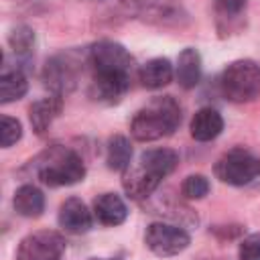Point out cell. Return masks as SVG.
<instances>
[{
  "instance_id": "cell-25",
  "label": "cell",
  "mask_w": 260,
  "mask_h": 260,
  "mask_svg": "<svg viewBox=\"0 0 260 260\" xmlns=\"http://www.w3.org/2000/svg\"><path fill=\"white\" fill-rule=\"evenodd\" d=\"M87 260H112V258H87Z\"/></svg>"
},
{
  "instance_id": "cell-13",
  "label": "cell",
  "mask_w": 260,
  "mask_h": 260,
  "mask_svg": "<svg viewBox=\"0 0 260 260\" xmlns=\"http://www.w3.org/2000/svg\"><path fill=\"white\" fill-rule=\"evenodd\" d=\"M191 136L199 142H209L213 138H217L223 130V118L217 110L213 108H201L195 112L193 120H191Z\"/></svg>"
},
{
  "instance_id": "cell-17",
  "label": "cell",
  "mask_w": 260,
  "mask_h": 260,
  "mask_svg": "<svg viewBox=\"0 0 260 260\" xmlns=\"http://www.w3.org/2000/svg\"><path fill=\"white\" fill-rule=\"evenodd\" d=\"M177 81L185 89H193L201 79V57L195 49L187 47L177 59Z\"/></svg>"
},
{
  "instance_id": "cell-10",
  "label": "cell",
  "mask_w": 260,
  "mask_h": 260,
  "mask_svg": "<svg viewBox=\"0 0 260 260\" xmlns=\"http://www.w3.org/2000/svg\"><path fill=\"white\" fill-rule=\"evenodd\" d=\"M59 225L69 234H83L91 228V213L77 197H69L59 207Z\"/></svg>"
},
{
  "instance_id": "cell-5",
  "label": "cell",
  "mask_w": 260,
  "mask_h": 260,
  "mask_svg": "<svg viewBox=\"0 0 260 260\" xmlns=\"http://www.w3.org/2000/svg\"><path fill=\"white\" fill-rule=\"evenodd\" d=\"M215 177L228 185H248L260 177V158L244 148L228 150L215 162Z\"/></svg>"
},
{
  "instance_id": "cell-14",
  "label": "cell",
  "mask_w": 260,
  "mask_h": 260,
  "mask_svg": "<svg viewBox=\"0 0 260 260\" xmlns=\"http://www.w3.org/2000/svg\"><path fill=\"white\" fill-rule=\"evenodd\" d=\"M93 215L104 225H120L128 217V207L116 193H102L93 201Z\"/></svg>"
},
{
  "instance_id": "cell-1",
  "label": "cell",
  "mask_w": 260,
  "mask_h": 260,
  "mask_svg": "<svg viewBox=\"0 0 260 260\" xmlns=\"http://www.w3.org/2000/svg\"><path fill=\"white\" fill-rule=\"evenodd\" d=\"M179 162V156L171 148H150L144 150L136 167H128L122 179L124 191L132 199H146L169 177Z\"/></svg>"
},
{
  "instance_id": "cell-7",
  "label": "cell",
  "mask_w": 260,
  "mask_h": 260,
  "mask_svg": "<svg viewBox=\"0 0 260 260\" xmlns=\"http://www.w3.org/2000/svg\"><path fill=\"white\" fill-rule=\"evenodd\" d=\"M65 252V240L57 232H32L20 240L16 260H61Z\"/></svg>"
},
{
  "instance_id": "cell-2",
  "label": "cell",
  "mask_w": 260,
  "mask_h": 260,
  "mask_svg": "<svg viewBox=\"0 0 260 260\" xmlns=\"http://www.w3.org/2000/svg\"><path fill=\"white\" fill-rule=\"evenodd\" d=\"M181 124V106L171 95L154 98L144 108H140L132 122L130 132L140 142H152L171 136Z\"/></svg>"
},
{
  "instance_id": "cell-6",
  "label": "cell",
  "mask_w": 260,
  "mask_h": 260,
  "mask_svg": "<svg viewBox=\"0 0 260 260\" xmlns=\"http://www.w3.org/2000/svg\"><path fill=\"white\" fill-rule=\"evenodd\" d=\"M191 238L189 234L173 223H165V221H154L146 228L144 234V244L146 248L156 254V256H177L179 252H183L189 246Z\"/></svg>"
},
{
  "instance_id": "cell-19",
  "label": "cell",
  "mask_w": 260,
  "mask_h": 260,
  "mask_svg": "<svg viewBox=\"0 0 260 260\" xmlns=\"http://www.w3.org/2000/svg\"><path fill=\"white\" fill-rule=\"evenodd\" d=\"M28 89V81L22 75V71L12 69V71H4L0 77V102L2 104H10L20 100Z\"/></svg>"
},
{
  "instance_id": "cell-8",
  "label": "cell",
  "mask_w": 260,
  "mask_h": 260,
  "mask_svg": "<svg viewBox=\"0 0 260 260\" xmlns=\"http://www.w3.org/2000/svg\"><path fill=\"white\" fill-rule=\"evenodd\" d=\"M89 63L95 71H122L130 73L132 57L130 53L114 41H98L89 49Z\"/></svg>"
},
{
  "instance_id": "cell-3",
  "label": "cell",
  "mask_w": 260,
  "mask_h": 260,
  "mask_svg": "<svg viewBox=\"0 0 260 260\" xmlns=\"http://www.w3.org/2000/svg\"><path fill=\"white\" fill-rule=\"evenodd\" d=\"M37 177L49 187H65L83 181L85 165L81 156L65 146H51L35 160Z\"/></svg>"
},
{
  "instance_id": "cell-15",
  "label": "cell",
  "mask_w": 260,
  "mask_h": 260,
  "mask_svg": "<svg viewBox=\"0 0 260 260\" xmlns=\"http://www.w3.org/2000/svg\"><path fill=\"white\" fill-rule=\"evenodd\" d=\"M138 79L146 89H158L171 83L173 79V65L169 59L165 57H156L150 59L148 63H144L138 71Z\"/></svg>"
},
{
  "instance_id": "cell-24",
  "label": "cell",
  "mask_w": 260,
  "mask_h": 260,
  "mask_svg": "<svg viewBox=\"0 0 260 260\" xmlns=\"http://www.w3.org/2000/svg\"><path fill=\"white\" fill-rule=\"evenodd\" d=\"M213 2L217 12L225 18H236L246 10V4H248V0H213Z\"/></svg>"
},
{
  "instance_id": "cell-22",
  "label": "cell",
  "mask_w": 260,
  "mask_h": 260,
  "mask_svg": "<svg viewBox=\"0 0 260 260\" xmlns=\"http://www.w3.org/2000/svg\"><path fill=\"white\" fill-rule=\"evenodd\" d=\"M22 136V126L16 118L10 116H2V124H0V142L4 148L12 146L14 142H18Z\"/></svg>"
},
{
  "instance_id": "cell-21",
  "label": "cell",
  "mask_w": 260,
  "mask_h": 260,
  "mask_svg": "<svg viewBox=\"0 0 260 260\" xmlns=\"http://www.w3.org/2000/svg\"><path fill=\"white\" fill-rule=\"evenodd\" d=\"M181 193L185 199H203L209 193V181L203 175H189L181 183Z\"/></svg>"
},
{
  "instance_id": "cell-18",
  "label": "cell",
  "mask_w": 260,
  "mask_h": 260,
  "mask_svg": "<svg viewBox=\"0 0 260 260\" xmlns=\"http://www.w3.org/2000/svg\"><path fill=\"white\" fill-rule=\"evenodd\" d=\"M132 160V146L130 140L122 134H116L108 140L106 146V162L112 171H126Z\"/></svg>"
},
{
  "instance_id": "cell-9",
  "label": "cell",
  "mask_w": 260,
  "mask_h": 260,
  "mask_svg": "<svg viewBox=\"0 0 260 260\" xmlns=\"http://www.w3.org/2000/svg\"><path fill=\"white\" fill-rule=\"evenodd\" d=\"M130 87V73L122 71H95L91 81V95L104 104H116Z\"/></svg>"
},
{
  "instance_id": "cell-12",
  "label": "cell",
  "mask_w": 260,
  "mask_h": 260,
  "mask_svg": "<svg viewBox=\"0 0 260 260\" xmlns=\"http://www.w3.org/2000/svg\"><path fill=\"white\" fill-rule=\"evenodd\" d=\"M61 108H63V98L57 95V93L35 102L28 110V120H30L32 130L37 134H45L49 130V126L53 124V120L59 116Z\"/></svg>"
},
{
  "instance_id": "cell-20",
  "label": "cell",
  "mask_w": 260,
  "mask_h": 260,
  "mask_svg": "<svg viewBox=\"0 0 260 260\" xmlns=\"http://www.w3.org/2000/svg\"><path fill=\"white\" fill-rule=\"evenodd\" d=\"M8 43H10V47L16 55H30L32 47H35V32H32V28H28L24 24H18L10 30Z\"/></svg>"
},
{
  "instance_id": "cell-23",
  "label": "cell",
  "mask_w": 260,
  "mask_h": 260,
  "mask_svg": "<svg viewBox=\"0 0 260 260\" xmlns=\"http://www.w3.org/2000/svg\"><path fill=\"white\" fill-rule=\"evenodd\" d=\"M240 260H260V234H250L240 242Z\"/></svg>"
},
{
  "instance_id": "cell-16",
  "label": "cell",
  "mask_w": 260,
  "mask_h": 260,
  "mask_svg": "<svg viewBox=\"0 0 260 260\" xmlns=\"http://www.w3.org/2000/svg\"><path fill=\"white\" fill-rule=\"evenodd\" d=\"M12 205L14 211L22 217H39L45 209V195L35 185H22L14 191Z\"/></svg>"
},
{
  "instance_id": "cell-4",
  "label": "cell",
  "mask_w": 260,
  "mask_h": 260,
  "mask_svg": "<svg viewBox=\"0 0 260 260\" xmlns=\"http://www.w3.org/2000/svg\"><path fill=\"white\" fill-rule=\"evenodd\" d=\"M219 83L230 102H252L260 95V65L252 59H238L223 69Z\"/></svg>"
},
{
  "instance_id": "cell-11",
  "label": "cell",
  "mask_w": 260,
  "mask_h": 260,
  "mask_svg": "<svg viewBox=\"0 0 260 260\" xmlns=\"http://www.w3.org/2000/svg\"><path fill=\"white\" fill-rule=\"evenodd\" d=\"M43 79H45V85L53 93L63 95V93L73 89V85H75V71L71 69V65L67 61H63L61 57H55V59L47 61L45 71H43Z\"/></svg>"
}]
</instances>
